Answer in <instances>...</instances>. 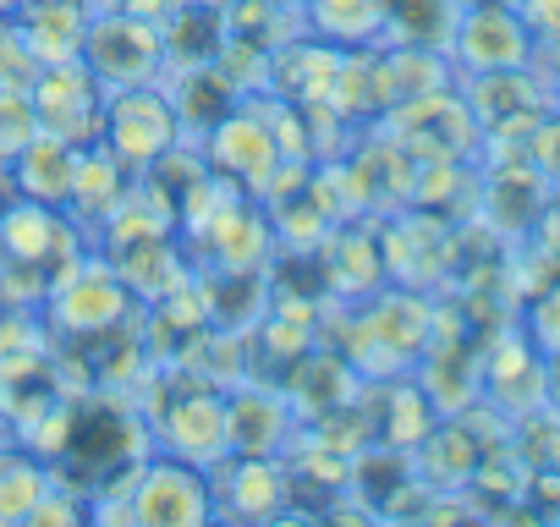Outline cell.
<instances>
[{"label":"cell","instance_id":"277c9868","mask_svg":"<svg viewBox=\"0 0 560 527\" xmlns=\"http://www.w3.org/2000/svg\"><path fill=\"white\" fill-rule=\"evenodd\" d=\"M516 12H522L533 45H544V50L560 56V0H516Z\"/></svg>","mask_w":560,"mask_h":527},{"label":"cell","instance_id":"3957f363","mask_svg":"<svg viewBox=\"0 0 560 527\" xmlns=\"http://www.w3.org/2000/svg\"><path fill=\"white\" fill-rule=\"evenodd\" d=\"M314 12L325 23V34L336 39H363L385 23V0H314Z\"/></svg>","mask_w":560,"mask_h":527},{"label":"cell","instance_id":"7a4b0ae2","mask_svg":"<svg viewBox=\"0 0 560 527\" xmlns=\"http://www.w3.org/2000/svg\"><path fill=\"white\" fill-rule=\"evenodd\" d=\"M209 511V500H203V483L192 478V472H182V467H160V472H149V483H143V494H138V516H149V522H198Z\"/></svg>","mask_w":560,"mask_h":527},{"label":"cell","instance_id":"8992f818","mask_svg":"<svg viewBox=\"0 0 560 527\" xmlns=\"http://www.w3.org/2000/svg\"><path fill=\"white\" fill-rule=\"evenodd\" d=\"M549 99H555V110H560V72H555V83H549Z\"/></svg>","mask_w":560,"mask_h":527},{"label":"cell","instance_id":"5b68a950","mask_svg":"<svg viewBox=\"0 0 560 527\" xmlns=\"http://www.w3.org/2000/svg\"><path fill=\"white\" fill-rule=\"evenodd\" d=\"M533 160H538L544 176L560 181V121H538V132H533Z\"/></svg>","mask_w":560,"mask_h":527},{"label":"cell","instance_id":"6da1fadb","mask_svg":"<svg viewBox=\"0 0 560 527\" xmlns=\"http://www.w3.org/2000/svg\"><path fill=\"white\" fill-rule=\"evenodd\" d=\"M451 50L467 72H511V67H527L533 61V34L522 23V12L511 0H489V7H467L456 12V28H451Z\"/></svg>","mask_w":560,"mask_h":527}]
</instances>
